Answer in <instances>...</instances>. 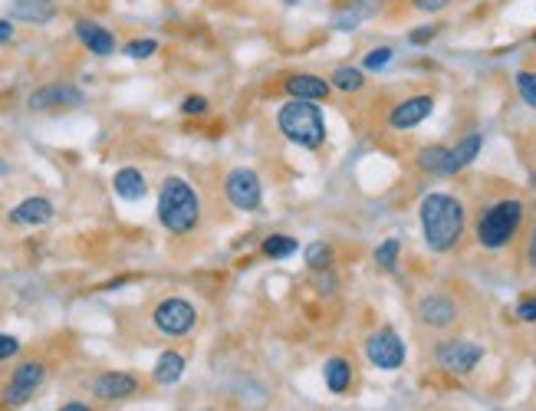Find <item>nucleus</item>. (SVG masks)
Segmentation results:
<instances>
[{"label": "nucleus", "instance_id": "1", "mask_svg": "<svg viewBox=\"0 0 536 411\" xmlns=\"http://www.w3.org/2000/svg\"><path fill=\"white\" fill-rule=\"evenodd\" d=\"M530 224V204L513 191L484 198L474 208L471 238L484 254H507L510 247L523 240V230Z\"/></svg>", "mask_w": 536, "mask_h": 411}, {"label": "nucleus", "instance_id": "2", "mask_svg": "<svg viewBox=\"0 0 536 411\" xmlns=\"http://www.w3.org/2000/svg\"><path fill=\"white\" fill-rule=\"evenodd\" d=\"M421 238L431 254L447 257L464 244L471 230V210L451 191H428L418 204Z\"/></svg>", "mask_w": 536, "mask_h": 411}, {"label": "nucleus", "instance_id": "3", "mask_svg": "<svg viewBox=\"0 0 536 411\" xmlns=\"http://www.w3.org/2000/svg\"><path fill=\"white\" fill-rule=\"evenodd\" d=\"M201 194L188 178L182 174H168L158 184V201H155V214L172 238H188L201 228Z\"/></svg>", "mask_w": 536, "mask_h": 411}, {"label": "nucleus", "instance_id": "4", "mask_svg": "<svg viewBox=\"0 0 536 411\" xmlns=\"http://www.w3.org/2000/svg\"><path fill=\"white\" fill-rule=\"evenodd\" d=\"M277 132H280L290 145L303 148V152H323L329 138L326 116L319 102L306 99H287L277 106Z\"/></svg>", "mask_w": 536, "mask_h": 411}, {"label": "nucleus", "instance_id": "5", "mask_svg": "<svg viewBox=\"0 0 536 411\" xmlns=\"http://www.w3.org/2000/svg\"><path fill=\"white\" fill-rule=\"evenodd\" d=\"M201 322V313L188 296H162V300L152 306V326L162 332L165 339H184L192 336Z\"/></svg>", "mask_w": 536, "mask_h": 411}, {"label": "nucleus", "instance_id": "6", "mask_svg": "<svg viewBox=\"0 0 536 411\" xmlns=\"http://www.w3.org/2000/svg\"><path fill=\"white\" fill-rule=\"evenodd\" d=\"M46 375H50V369H46L43 359H24V362H17V369H10L7 382L0 385V402L7 405V408H24L43 388Z\"/></svg>", "mask_w": 536, "mask_h": 411}, {"label": "nucleus", "instance_id": "7", "mask_svg": "<svg viewBox=\"0 0 536 411\" xmlns=\"http://www.w3.org/2000/svg\"><path fill=\"white\" fill-rule=\"evenodd\" d=\"M484 356H487V349H484L481 342L464 339V336L437 339L435 349H431V359L437 362V369H445L447 375H461V378L481 366Z\"/></svg>", "mask_w": 536, "mask_h": 411}, {"label": "nucleus", "instance_id": "8", "mask_svg": "<svg viewBox=\"0 0 536 411\" xmlns=\"http://www.w3.org/2000/svg\"><path fill=\"white\" fill-rule=\"evenodd\" d=\"M461 303L447 290H431L415 303V322L428 332H451L461 322Z\"/></svg>", "mask_w": 536, "mask_h": 411}, {"label": "nucleus", "instance_id": "9", "mask_svg": "<svg viewBox=\"0 0 536 411\" xmlns=\"http://www.w3.org/2000/svg\"><path fill=\"white\" fill-rule=\"evenodd\" d=\"M224 198L240 214H257L264 208V182H260V174L254 168H247V164L230 168L224 174Z\"/></svg>", "mask_w": 536, "mask_h": 411}, {"label": "nucleus", "instance_id": "10", "mask_svg": "<svg viewBox=\"0 0 536 411\" xmlns=\"http://www.w3.org/2000/svg\"><path fill=\"white\" fill-rule=\"evenodd\" d=\"M362 352H365V359H369L375 369H382V372H399V369L405 366V359H409L405 339L391 326L372 329L362 342Z\"/></svg>", "mask_w": 536, "mask_h": 411}, {"label": "nucleus", "instance_id": "11", "mask_svg": "<svg viewBox=\"0 0 536 411\" xmlns=\"http://www.w3.org/2000/svg\"><path fill=\"white\" fill-rule=\"evenodd\" d=\"M435 92H409V96H401L389 106V116H385V128L391 132H411V128H418L421 122L431 119V112H435Z\"/></svg>", "mask_w": 536, "mask_h": 411}, {"label": "nucleus", "instance_id": "12", "mask_svg": "<svg viewBox=\"0 0 536 411\" xmlns=\"http://www.w3.org/2000/svg\"><path fill=\"white\" fill-rule=\"evenodd\" d=\"M277 89L287 99H306V102H329L333 99V86L329 76L309 73V70H290V73L277 76Z\"/></svg>", "mask_w": 536, "mask_h": 411}, {"label": "nucleus", "instance_id": "13", "mask_svg": "<svg viewBox=\"0 0 536 411\" xmlns=\"http://www.w3.org/2000/svg\"><path fill=\"white\" fill-rule=\"evenodd\" d=\"M86 102V92L73 82H50V86H40V89L30 92L27 109L30 112H60V109H76Z\"/></svg>", "mask_w": 536, "mask_h": 411}, {"label": "nucleus", "instance_id": "14", "mask_svg": "<svg viewBox=\"0 0 536 411\" xmlns=\"http://www.w3.org/2000/svg\"><path fill=\"white\" fill-rule=\"evenodd\" d=\"M138 388H142L138 375L122 372V369H106V372H99L89 382V392L96 395L99 402H126V398L138 395Z\"/></svg>", "mask_w": 536, "mask_h": 411}, {"label": "nucleus", "instance_id": "15", "mask_svg": "<svg viewBox=\"0 0 536 411\" xmlns=\"http://www.w3.org/2000/svg\"><path fill=\"white\" fill-rule=\"evenodd\" d=\"M56 218V208L50 198H40V194H30L24 201H17L7 210V224L10 228H43Z\"/></svg>", "mask_w": 536, "mask_h": 411}, {"label": "nucleus", "instance_id": "16", "mask_svg": "<svg viewBox=\"0 0 536 411\" xmlns=\"http://www.w3.org/2000/svg\"><path fill=\"white\" fill-rule=\"evenodd\" d=\"M73 33L92 56H112L116 53V33L109 27H102L99 20H76L73 23Z\"/></svg>", "mask_w": 536, "mask_h": 411}, {"label": "nucleus", "instance_id": "17", "mask_svg": "<svg viewBox=\"0 0 536 411\" xmlns=\"http://www.w3.org/2000/svg\"><path fill=\"white\" fill-rule=\"evenodd\" d=\"M415 168L428 178H455V164H451V145H421L415 152Z\"/></svg>", "mask_w": 536, "mask_h": 411}, {"label": "nucleus", "instance_id": "18", "mask_svg": "<svg viewBox=\"0 0 536 411\" xmlns=\"http://www.w3.org/2000/svg\"><path fill=\"white\" fill-rule=\"evenodd\" d=\"M329 86H333V92H339V96H359V92L369 89V73H365L362 66L343 63L329 73Z\"/></svg>", "mask_w": 536, "mask_h": 411}, {"label": "nucleus", "instance_id": "19", "mask_svg": "<svg viewBox=\"0 0 536 411\" xmlns=\"http://www.w3.org/2000/svg\"><path fill=\"white\" fill-rule=\"evenodd\" d=\"M323 382L333 395H345L355 382V369L345 356H329L323 366Z\"/></svg>", "mask_w": 536, "mask_h": 411}, {"label": "nucleus", "instance_id": "20", "mask_svg": "<svg viewBox=\"0 0 536 411\" xmlns=\"http://www.w3.org/2000/svg\"><path fill=\"white\" fill-rule=\"evenodd\" d=\"M112 188H116V194L122 198V201H142V198L148 194L146 174L138 172V168H132V164L118 168L116 178H112Z\"/></svg>", "mask_w": 536, "mask_h": 411}, {"label": "nucleus", "instance_id": "21", "mask_svg": "<svg viewBox=\"0 0 536 411\" xmlns=\"http://www.w3.org/2000/svg\"><path fill=\"white\" fill-rule=\"evenodd\" d=\"M60 14L56 0H14L10 17L24 20V23H50Z\"/></svg>", "mask_w": 536, "mask_h": 411}, {"label": "nucleus", "instance_id": "22", "mask_svg": "<svg viewBox=\"0 0 536 411\" xmlns=\"http://www.w3.org/2000/svg\"><path fill=\"white\" fill-rule=\"evenodd\" d=\"M184 369H188V362H184L182 352H178V349H165L162 356H158V362H155V369H152V382L168 388V385L182 382Z\"/></svg>", "mask_w": 536, "mask_h": 411}, {"label": "nucleus", "instance_id": "23", "mask_svg": "<svg viewBox=\"0 0 536 411\" xmlns=\"http://www.w3.org/2000/svg\"><path fill=\"white\" fill-rule=\"evenodd\" d=\"M481 148H484L481 132H464L455 145H451V164H455V174H461L464 168H471L474 158L481 155Z\"/></svg>", "mask_w": 536, "mask_h": 411}, {"label": "nucleus", "instance_id": "24", "mask_svg": "<svg viewBox=\"0 0 536 411\" xmlns=\"http://www.w3.org/2000/svg\"><path fill=\"white\" fill-rule=\"evenodd\" d=\"M303 264L313 270V274H323V270H333L336 264V250L326 240H309L306 250H303Z\"/></svg>", "mask_w": 536, "mask_h": 411}, {"label": "nucleus", "instance_id": "25", "mask_svg": "<svg viewBox=\"0 0 536 411\" xmlns=\"http://www.w3.org/2000/svg\"><path fill=\"white\" fill-rule=\"evenodd\" d=\"M300 250V244H296V238H290V234H267L264 240H260V254L267 257V260H287V257H293Z\"/></svg>", "mask_w": 536, "mask_h": 411}, {"label": "nucleus", "instance_id": "26", "mask_svg": "<svg viewBox=\"0 0 536 411\" xmlns=\"http://www.w3.org/2000/svg\"><path fill=\"white\" fill-rule=\"evenodd\" d=\"M399 4L401 14H411V17H437V14L457 7L464 0H399Z\"/></svg>", "mask_w": 536, "mask_h": 411}, {"label": "nucleus", "instance_id": "27", "mask_svg": "<svg viewBox=\"0 0 536 411\" xmlns=\"http://www.w3.org/2000/svg\"><path fill=\"white\" fill-rule=\"evenodd\" d=\"M399 257H401V240L399 238H385L382 244L375 247V266L385 270V274H395V266H399Z\"/></svg>", "mask_w": 536, "mask_h": 411}, {"label": "nucleus", "instance_id": "28", "mask_svg": "<svg viewBox=\"0 0 536 411\" xmlns=\"http://www.w3.org/2000/svg\"><path fill=\"white\" fill-rule=\"evenodd\" d=\"M513 86H517L520 102H523L527 109H536V70H517Z\"/></svg>", "mask_w": 536, "mask_h": 411}, {"label": "nucleus", "instance_id": "29", "mask_svg": "<svg viewBox=\"0 0 536 411\" xmlns=\"http://www.w3.org/2000/svg\"><path fill=\"white\" fill-rule=\"evenodd\" d=\"M391 60H395V50H391V46H372V50L362 56V70L365 73H382L385 66H391Z\"/></svg>", "mask_w": 536, "mask_h": 411}, {"label": "nucleus", "instance_id": "30", "mask_svg": "<svg viewBox=\"0 0 536 411\" xmlns=\"http://www.w3.org/2000/svg\"><path fill=\"white\" fill-rule=\"evenodd\" d=\"M122 53H126L128 60H148V56H155V53H158V40H152V37L128 40V43L122 46Z\"/></svg>", "mask_w": 536, "mask_h": 411}, {"label": "nucleus", "instance_id": "31", "mask_svg": "<svg viewBox=\"0 0 536 411\" xmlns=\"http://www.w3.org/2000/svg\"><path fill=\"white\" fill-rule=\"evenodd\" d=\"M513 320L523 322V326H536V293L520 296L517 306H513Z\"/></svg>", "mask_w": 536, "mask_h": 411}, {"label": "nucleus", "instance_id": "32", "mask_svg": "<svg viewBox=\"0 0 536 411\" xmlns=\"http://www.w3.org/2000/svg\"><path fill=\"white\" fill-rule=\"evenodd\" d=\"M523 266L536 276V220H530L527 230H523Z\"/></svg>", "mask_w": 536, "mask_h": 411}, {"label": "nucleus", "instance_id": "33", "mask_svg": "<svg viewBox=\"0 0 536 411\" xmlns=\"http://www.w3.org/2000/svg\"><path fill=\"white\" fill-rule=\"evenodd\" d=\"M208 112H211L208 96H198V92H192V96H184V99H182V116H188V119H198V116H208Z\"/></svg>", "mask_w": 536, "mask_h": 411}, {"label": "nucleus", "instance_id": "34", "mask_svg": "<svg viewBox=\"0 0 536 411\" xmlns=\"http://www.w3.org/2000/svg\"><path fill=\"white\" fill-rule=\"evenodd\" d=\"M20 349H24V342H20L17 336L0 332V362H10L14 356H20Z\"/></svg>", "mask_w": 536, "mask_h": 411}, {"label": "nucleus", "instance_id": "35", "mask_svg": "<svg viewBox=\"0 0 536 411\" xmlns=\"http://www.w3.org/2000/svg\"><path fill=\"white\" fill-rule=\"evenodd\" d=\"M441 33V23H428V27H418V30H411L409 33V43L411 46H425V43H431V40Z\"/></svg>", "mask_w": 536, "mask_h": 411}, {"label": "nucleus", "instance_id": "36", "mask_svg": "<svg viewBox=\"0 0 536 411\" xmlns=\"http://www.w3.org/2000/svg\"><path fill=\"white\" fill-rule=\"evenodd\" d=\"M14 37H17V27H14V20H10V17H0V46L10 43Z\"/></svg>", "mask_w": 536, "mask_h": 411}, {"label": "nucleus", "instance_id": "37", "mask_svg": "<svg viewBox=\"0 0 536 411\" xmlns=\"http://www.w3.org/2000/svg\"><path fill=\"white\" fill-rule=\"evenodd\" d=\"M56 411H92V408L86 402H66V405H60Z\"/></svg>", "mask_w": 536, "mask_h": 411}, {"label": "nucleus", "instance_id": "38", "mask_svg": "<svg viewBox=\"0 0 536 411\" xmlns=\"http://www.w3.org/2000/svg\"><path fill=\"white\" fill-rule=\"evenodd\" d=\"M362 4H389V0H362Z\"/></svg>", "mask_w": 536, "mask_h": 411}]
</instances>
